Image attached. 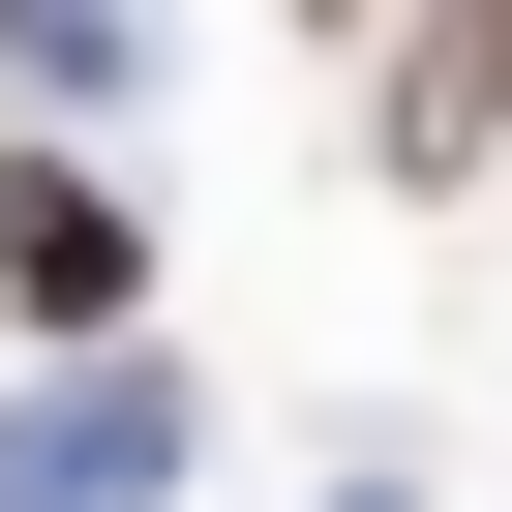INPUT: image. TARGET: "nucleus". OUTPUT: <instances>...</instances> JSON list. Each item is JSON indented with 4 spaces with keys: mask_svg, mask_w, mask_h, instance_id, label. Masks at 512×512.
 I'll use <instances>...</instances> for the list:
<instances>
[{
    "mask_svg": "<svg viewBox=\"0 0 512 512\" xmlns=\"http://www.w3.org/2000/svg\"><path fill=\"white\" fill-rule=\"evenodd\" d=\"M0 302H61V332H121V211H91V181H0Z\"/></svg>",
    "mask_w": 512,
    "mask_h": 512,
    "instance_id": "1",
    "label": "nucleus"
},
{
    "mask_svg": "<svg viewBox=\"0 0 512 512\" xmlns=\"http://www.w3.org/2000/svg\"><path fill=\"white\" fill-rule=\"evenodd\" d=\"M392 121H422V181H452V151H512V0H482V31H452V61L392 91Z\"/></svg>",
    "mask_w": 512,
    "mask_h": 512,
    "instance_id": "2",
    "label": "nucleus"
}]
</instances>
